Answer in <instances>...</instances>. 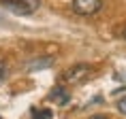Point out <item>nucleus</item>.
Listing matches in <instances>:
<instances>
[{"label": "nucleus", "mask_w": 126, "mask_h": 119, "mask_svg": "<svg viewBox=\"0 0 126 119\" xmlns=\"http://www.w3.org/2000/svg\"><path fill=\"white\" fill-rule=\"evenodd\" d=\"M73 11L77 15H83V17H90V15H96L103 9V0H73Z\"/></svg>", "instance_id": "7ed1b4c3"}, {"label": "nucleus", "mask_w": 126, "mask_h": 119, "mask_svg": "<svg viewBox=\"0 0 126 119\" xmlns=\"http://www.w3.org/2000/svg\"><path fill=\"white\" fill-rule=\"evenodd\" d=\"M122 36H124V40H126V28H124V32H122Z\"/></svg>", "instance_id": "9d476101"}, {"label": "nucleus", "mask_w": 126, "mask_h": 119, "mask_svg": "<svg viewBox=\"0 0 126 119\" xmlns=\"http://www.w3.org/2000/svg\"><path fill=\"white\" fill-rule=\"evenodd\" d=\"M115 108H118L122 115H126V96H124V98H120L118 102H115Z\"/></svg>", "instance_id": "0eeeda50"}, {"label": "nucleus", "mask_w": 126, "mask_h": 119, "mask_svg": "<svg viewBox=\"0 0 126 119\" xmlns=\"http://www.w3.org/2000/svg\"><path fill=\"white\" fill-rule=\"evenodd\" d=\"M32 119H51V111H34Z\"/></svg>", "instance_id": "423d86ee"}, {"label": "nucleus", "mask_w": 126, "mask_h": 119, "mask_svg": "<svg viewBox=\"0 0 126 119\" xmlns=\"http://www.w3.org/2000/svg\"><path fill=\"white\" fill-rule=\"evenodd\" d=\"M0 4H4L9 11L17 15H30L41 4V0H0Z\"/></svg>", "instance_id": "f03ea898"}, {"label": "nucleus", "mask_w": 126, "mask_h": 119, "mask_svg": "<svg viewBox=\"0 0 126 119\" xmlns=\"http://www.w3.org/2000/svg\"><path fill=\"white\" fill-rule=\"evenodd\" d=\"M68 92L66 89H62V87H56V89H51V94H49V100H53V102H58L60 106H64L68 102Z\"/></svg>", "instance_id": "20e7f679"}, {"label": "nucleus", "mask_w": 126, "mask_h": 119, "mask_svg": "<svg viewBox=\"0 0 126 119\" xmlns=\"http://www.w3.org/2000/svg\"><path fill=\"white\" fill-rule=\"evenodd\" d=\"M4 79H7V64H4V62H0V83H2Z\"/></svg>", "instance_id": "6e6552de"}, {"label": "nucleus", "mask_w": 126, "mask_h": 119, "mask_svg": "<svg viewBox=\"0 0 126 119\" xmlns=\"http://www.w3.org/2000/svg\"><path fill=\"white\" fill-rule=\"evenodd\" d=\"M90 119H109V117H107V115H92Z\"/></svg>", "instance_id": "1a4fd4ad"}, {"label": "nucleus", "mask_w": 126, "mask_h": 119, "mask_svg": "<svg viewBox=\"0 0 126 119\" xmlns=\"http://www.w3.org/2000/svg\"><path fill=\"white\" fill-rule=\"evenodd\" d=\"M49 64H51V58H43V60H34V62H30L26 68H28V70H36V68H47Z\"/></svg>", "instance_id": "39448f33"}, {"label": "nucleus", "mask_w": 126, "mask_h": 119, "mask_svg": "<svg viewBox=\"0 0 126 119\" xmlns=\"http://www.w3.org/2000/svg\"><path fill=\"white\" fill-rule=\"evenodd\" d=\"M90 74H92V66H90V64H75V66L66 68V70L62 72V81H64V83H81V81H86Z\"/></svg>", "instance_id": "f257e3e1"}]
</instances>
